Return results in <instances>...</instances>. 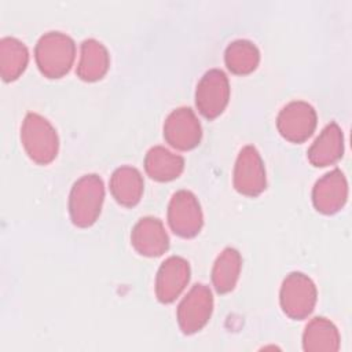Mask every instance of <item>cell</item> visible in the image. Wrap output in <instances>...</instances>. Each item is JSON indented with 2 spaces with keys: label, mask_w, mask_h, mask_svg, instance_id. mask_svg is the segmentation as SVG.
Returning <instances> with one entry per match:
<instances>
[{
  "label": "cell",
  "mask_w": 352,
  "mask_h": 352,
  "mask_svg": "<svg viewBox=\"0 0 352 352\" xmlns=\"http://www.w3.org/2000/svg\"><path fill=\"white\" fill-rule=\"evenodd\" d=\"M74 58V43L59 32L43 36L36 47V60L40 70L48 77L66 73Z\"/></svg>",
  "instance_id": "1"
},
{
  "label": "cell",
  "mask_w": 352,
  "mask_h": 352,
  "mask_svg": "<svg viewBox=\"0 0 352 352\" xmlns=\"http://www.w3.org/2000/svg\"><path fill=\"white\" fill-rule=\"evenodd\" d=\"M103 201V184L96 175H87L73 186L70 194V214L73 223L87 227L95 221Z\"/></svg>",
  "instance_id": "2"
},
{
  "label": "cell",
  "mask_w": 352,
  "mask_h": 352,
  "mask_svg": "<svg viewBox=\"0 0 352 352\" xmlns=\"http://www.w3.org/2000/svg\"><path fill=\"white\" fill-rule=\"evenodd\" d=\"M21 138L28 154L34 161L45 164L56 155V132L45 118L37 114H28L22 126Z\"/></svg>",
  "instance_id": "3"
},
{
  "label": "cell",
  "mask_w": 352,
  "mask_h": 352,
  "mask_svg": "<svg viewBox=\"0 0 352 352\" xmlns=\"http://www.w3.org/2000/svg\"><path fill=\"white\" fill-rule=\"evenodd\" d=\"M316 292L314 283L304 274H290L280 290V304L283 311L296 319L307 316L315 304Z\"/></svg>",
  "instance_id": "4"
},
{
  "label": "cell",
  "mask_w": 352,
  "mask_h": 352,
  "mask_svg": "<svg viewBox=\"0 0 352 352\" xmlns=\"http://www.w3.org/2000/svg\"><path fill=\"white\" fill-rule=\"evenodd\" d=\"M212 312V294L205 285H195L179 305V324L184 333L199 330Z\"/></svg>",
  "instance_id": "5"
},
{
  "label": "cell",
  "mask_w": 352,
  "mask_h": 352,
  "mask_svg": "<svg viewBox=\"0 0 352 352\" xmlns=\"http://www.w3.org/2000/svg\"><path fill=\"white\" fill-rule=\"evenodd\" d=\"M197 106L199 111L209 118L223 111L228 100V81L223 72H208L197 87Z\"/></svg>",
  "instance_id": "6"
},
{
  "label": "cell",
  "mask_w": 352,
  "mask_h": 352,
  "mask_svg": "<svg viewBox=\"0 0 352 352\" xmlns=\"http://www.w3.org/2000/svg\"><path fill=\"white\" fill-rule=\"evenodd\" d=\"M169 224L182 236L195 235L202 226V214L195 197L188 191H179L169 205Z\"/></svg>",
  "instance_id": "7"
},
{
  "label": "cell",
  "mask_w": 352,
  "mask_h": 352,
  "mask_svg": "<svg viewBox=\"0 0 352 352\" xmlns=\"http://www.w3.org/2000/svg\"><path fill=\"white\" fill-rule=\"evenodd\" d=\"M316 122L314 109L304 102H293L286 106L278 117V128L280 133L293 142L307 139Z\"/></svg>",
  "instance_id": "8"
},
{
  "label": "cell",
  "mask_w": 352,
  "mask_h": 352,
  "mask_svg": "<svg viewBox=\"0 0 352 352\" xmlns=\"http://www.w3.org/2000/svg\"><path fill=\"white\" fill-rule=\"evenodd\" d=\"M235 188L243 194L256 195L265 186V173L263 162L254 147H245L236 161L234 175Z\"/></svg>",
  "instance_id": "9"
},
{
  "label": "cell",
  "mask_w": 352,
  "mask_h": 352,
  "mask_svg": "<svg viewBox=\"0 0 352 352\" xmlns=\"http://www.w3.org/2000/svg\"><path fill=\"white\" fill-rule=\"evenodd\" d=\"M166 140L182 150L194 147L201 138V126L190 109H177L166 120L164 126Z\"/></svg>",
  "instance_id": "10"
},
{
  "label": "cell",
  "mask_w": 352,
  "mask_h": 352,
  "mask_svg": "<svg viewBox=\"0 0 352 352\" xmlns=\"http://www.w3.org/2000/svg\"><path fill=\"white\" fill-rule=\"evenodd\" d=\"M188 264L180 257L162 263L157 276V296L162 302L173 301L188 282Z\"/></svg>",
  "instance_id": "11"
},
{
  "label": "cell",
  "mask_w": 352,
  "mask_h": 352,
  "mask_svg": "<svg viewBox=\"0 0 352 352\" xmlns=\"http://www.w3.org/2000/svg\"><path fill=\"white\" fill-rule=\"evenodd\" d=\"M346 197V183L340 170H333L318 180L314 190V202L318 210L331 213L342 206Z\"/></svg>",
  "instance_id": "12"
},
{
  "label": "cell",
  "mask_w": 352,
  "mask_h": 352,
  "mask_svg": "<svg viewBox=\"0 0 352 352\" xmlns=\"http://www.w3.org/2000/svg\"><path fill=\"white\" fill-rule=\"evenodd\" d=\"M135 248L146 256L162 254L168 248V235L158 219H142L132 234Z\"/></svg>",
  "instance_id": "13"
},
{
  "label": "cell",
  "mask_w": 352,
  "mask_h": 352,
  "mask_svg": "<svg viewBox=\"0 0 352 352\" xmlns=\"http://www.w3.org/2000/svg\"><path fill=\"white\" fill-rule=\"evenodd\" d=\"M143 182L140 173L129 166L120 168L111 177V191L116 199L124 205H135L140 199Z\"/></svg>",
  "instance_id": "14"
},
{
  "label": "cell",
  "mask_w": 352,
  "mask_h": 352,
  "mask_svg": "<svg viewBox=\"0 0 352 352\" xmlns=\"http://www.w3.org/2000/svg\"><path fill=\"white\" fill-rule=\"evenodd\" d=\"M342 153V136L336 124L329 125L309 148V160L315 165L324 166L340 158Z\"/></svg>",
  "instance_id": "15"
},
{
  "label": "cell",
  "mask_w": 352,
  "mask_h": 352,
  "mask_svg": "<svg viewBox=\"0 0 352 352\" xmlns=\"http://www.w3.org/2000/svg\"><path fill=\"white\" fill-rule=\"evenodd\" d=\"M183 169V158L173 155L162 147H154L147 153L146 170L153 179L170 180L177 177Z\"/></svg>",
  "instance_id": "16"
},
{
  "label": "cell",
  "mask_w": 352,
  "mask_h": 352,
  "mask_svg": "<svg viewBox=\"0 0 352 352\" xmlns=\"http://www.w3.org/2000/svg\"><path fill=\"white\" fill-rule=\"evenodd\" d=\"M107 52L104 47L95 41L87 40L81 47V59L78 65V74L84 80H96L100 78L107 70Z\"/></svg>",
  "instance_id": "17"
},
{
  "label": "cell",
  "mask_w": 352,
  "mask_h": 352,
  "mask_svg": "<svg viewBox=\"0 0 352 352\" xmlns=\"http://www.w3.org/2000/svg\"><path fill=\"white\" fill-rule=\"evenodd\" d=\"M304 348L307 351H336L338 333L324 318H315L305 329Z\"/></svg>",
  "instance_id": "18"
},
{
  "label": "cell",
  "mask_w": 352,
  "mask_h": 352,
  "mask_svg": "<svg viewBox=\"0 0 352 352\" xmlns=\"http://www.w3.org/2000/svg\"><path fill=\"white\" fill-rule=\"evenodd\" d=\"M1 76L6 81L16 78L28 63V51L23 43L15 38H3L0 47Z\"/></svg>",
  "instance_id": "19"
},
{
  "label": "cell",
  "mask_w": 352,
  "mask_h": 352,
  "mask_svg": "<svg viewBox=\"0 0 352 352\" xmlns=\"http://www.w3.org/2000/svg\"><path fill=\"white\" fill-rule=\"evenodd\" d=\"M239 254L234 249H226L221 256H219L213 268V283L217 292L226 293L231 290L238 279L239 272Z\"/></svg>",
  "instance_id": "20"
},
{
  "label": "cell",
  "mask_w": 352,
  "mask_h": 352,
  "mask_svg": "<svg viewBox=\"0 0 352 352\" xmlns=\"http://www.w3.org/2000/svg\"><path fill=\"white\" fill-rule=\"evenodd\" d=\"M258 62L257 48L246 40H238L228 45L226 51V63L235 73H249L254 70Z\"/></svg>",
  "instance_id": "21"
}]
</instances>
